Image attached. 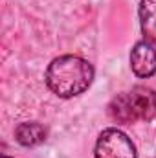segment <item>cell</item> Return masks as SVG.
Masks as SVG:
<instances>
[{
  "instance_id": "2",
  "label": "cell",
  "mask_w": 156,
  "mask_h": 158,
  "mask_svg": "<svg viewBox=\"0 0 156 158\" xmlns=\"http://www.w3.org/2000/svg\"><path fill=\"white\" fill-rule=\"evenodd\" d=\"M109 116L123 125L151 121L156 116V90L138 85L127 92H119L109 103Z\"/></svg>"
},
{
  "instance_id": "1",
  "label": "cell",
  "mask_w": 156,
  "mask_h": 158,
  "mask_svg": "<svg viewBox=\"0 0 156 158\" xmlns=\"http://www.w3.org/2000/svg\"><path fill=\"white\" fill-rule=\"evenodd\" d=\"M94 66L88 59L79 55H59L55 57L44 74L46 86L63 99H70L86 92L94 81Z\"/></svg>"
},
{
  "instance_id": "5",
  "label": "cell",
  "mask_w": 156,
  "mask_h": 158,
  "mask_svg": "<svg viewBox=\"0 0 156 158\" xmlns=\"http://www.w3.org/2000/svg\"><path fill=\"white\" fill-rule=\"evenodd\" d=\"M48 131L37 121H24L15 127V140L22 147H37L46 142Z\"/></svg>"
},
{
  "instance_id": "4",
  "label": "cell",
  "mask_w": 156,
  "mask_h": 158,
  "mask_svg": "<svg viewBox=\"0 0 156 158\" xmlns=\"http://www.w3.org/2000/svg\"><path fill=\"white\" fill-rule=\"evenodd\" d=\"M130 70L136 77L149 79L156 74V48L147 40H140L130 50Z\"/></svg>"
},
{
  "instance_id": "6",
  "label": "cell",
  "mask_w": 156,
  "mask_h": 158,
  "mask_svg": "<svg viewBox=\"0 0 156 158\" xmlns=\"http://www.w3.org/2000/svg\"><path fill=\"white\" fill-rule=\"evenodd\" d=\"M138 19L143 40L156 44V0H140Z\"/></svg>"
},
{
  "instance_id": "7",
  "label": "cell",
  "mask_w": 156,
  "mask_h": 158,
  "mask_svg": "<svg viewBox=\"0 0 156 158\" xmlns=\"http://www.w3.org/2000/svg\"><path fill=\"white\" fill-rule=\"evenodd\" d=\"M2 158H9V156H6V155H2Z\"/></svg>"
},
{
  "instance_id": "3",
  "label": "cell",
  "mask_w": 156,
  "mask_h": 158,
  "mask_svg": "<svg viewBox=\"0 0 156 158\" xmlns=\"http://www.w3.org/2000/svg\"><path fill=\"white\" fill-rule=\"evenodd\" d=\"M94 158H138V151L123 131L110 127L97 136Z\"/></svg>"
}]
</instances>
